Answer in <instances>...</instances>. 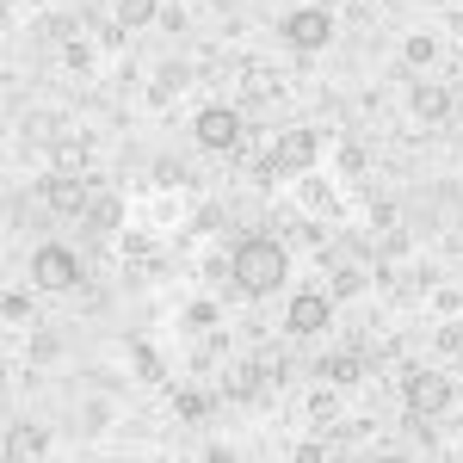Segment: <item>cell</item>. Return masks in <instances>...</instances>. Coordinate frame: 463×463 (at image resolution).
I'll return each instance as SVG.
<instances>
[{
  "mask_svg": "<svg viewBox=\"0 0 463 463\" xmlns=\"http://www.w3.org/2000/svg\"><path fill=\"white\" fill-rule=\"evenodd\" d=\"M229 272H235V285L248 290V297H266V290L285 285V248L279 241H241Z\"/></svg>",
  "mask_w": 463,
  "mask_h": 463,
  "instance_id": "obj_1",
  "label": "cell"
},
{
  "mask_svg": "<svg viewBox=\"0 0 463 463\" xmlns=\"http://www.w3.org/2000/svg\"><path fill=\"white\" fill-rule=\"evenodd\" d=\"M327 37H334V19L316 13V6H303V13L285 19V43L290 50H327Z\"/></svg>",
  "mask_w": 463,
  "mask_h": 463,
  "instance_id": "obj_2",
  "label": "cell"
},
{
  "mask_svg": "<svg viewBox=\"0 0 463 463\" xmlns=\"http://www.w3.org/2000/svg\"><path fill=\"white\" fill-rule=\"evenodd\" d=\"M32 279H37L43 290H69L74 279H80V266H74V253H69V248H37Z\"/></svg>",
  "mask_w": 463,
  "mask_h": 463,
  "instance_id": "obj_3",
  "label": "cell"
},
{
  "mask_svg": "<svg viewBox=\"0 0 463 463\" xmlns=\"http://www.w3.org/2000/svg\"><path fill=\"white\" fill-rule=\"evenodd\" d=\"M445 402H451V383H445L439 371H414V377H408V408H414V414H439Z\"/></svg>",
  "mask_w": 463,
  "mask_h": 463,
  "instance_id": "obj_4",
  "label": "cell"
},
{
  "mask_svg": "<svg viewBox=\"0 0 463 463\" xmlns=\"http://www.w3.org/2000/svg\"><path fill=\"white\" fill-rule=\"evenodd\" d=\"M235 137H241V118H235L229 106L198 111V143L204 148H235Z\"/></svg>",
  "mask_w": 463,
  "mask_h": 463,
  "instance_id": "obj_5",
  "label": "cell"
},
{
  "mask_svg": "<svg viewBox=\"0 0 463 463\" xmlns=\"http://www.w3.org/2000/svg\"><path fill=\"white\" fill-rule=\"evenodd\" d=\"M309 161H316V137H309V130L279 137V148H272V167H279V174H297V167H309Z\"/></svg>",
  "mask_w": 463,
  "mask_h": 463,
  "instance_id": "obj_6",
  "label": "cell"
},
{
  "mask_svg": "<svg viewBox=\"0 0 463 463\" xmlns=\"http://www.w3.org/2000/svg\"><path fill=\"white\" fill-rule=\"evenodd\" d=\"M327 309H334L327 297H297L290 303V334H316L321 321H327Z\"/></svg>",
  "mask_w": 463,
  "mask_h": 463,
  "instance_id": "obj_7",
  "label": "cell"
},
{
  "mask_svg": "<svg viewBox=\"0 0 463 463\" xmlns=\"http://www.w3.org/2000/svg\"><path fill=\"white\" fill-rule=\"evenodd\" d=\"M43 198H50V211H87V185L80 179H43Z\"/></svg>",
  "mask_w": 463,
  "mask_h": 463,
  "instance_id": "obj_8",
  "label": "cell"
},
{
  "mask_svg": "<svg viewBox=\"0 0 463 463\" xmlns=\"http://www.w3.org/2000/svg\"><path fill=\"white\" fill-rule=\"evenodd\" d=\"M6 451H13V458H32V451H43V432L19 427V432H13V439H6Z\"/></svg>",
  "mask_w": 463,
  "mask_h": 463,
  "instance_id": "obj_9",
  "label": "cell"
},
{
  "mask_svg": "<svg viewBox=\"0 0 463 463\" xmlns=\"http://www.w3.org/2000/svg\"><path fill=\"white\" fill-rule=\"evenodd\" d=\"M118 13H124V25H143V19H155V0H124Z\"/></svg>",
  "mask_w": 463,
  "mask_h": 463,
  "instance_id": "obj_10",
  "label": "cell"
},
{
  "mask_svg": "<svg viewBox=\"0 0 463 463\" xmlns=\"http://www.w3.org/2000/svg\"><path fill=\"white\" fill-rule=\"evenodd\" d=\"M327 377H340V383H353V377H358V358H327Z\"/></svg>",
  "mask_w": 463,
  "mask_h": 463,
  "instance_id": "obj_11",
  "label": "cell"
},
{
  "mask_svg": "<svg viewBox=\"0 0 463 463\" xmlns=\"http://www.w3.org/2000/svg\"><path fill=\"white\" fill-rule=\"evenodd\" d=\"M414 106H420V111H445V93H439V87H420Z\"/></svg>",
  "mask_w": 463,
  "mask_h": 463,
  "instance_id": "obj_12",
  "label": "cell"
},
{
  "mask_svg": "<svg viewBox=\"0 0 463 463\" xmlns=\"http://www.w3.org/2000/svg\"><path fill=\"white\" fill-rule=\"evenodd\" d=\"M458 353H463V334H458Z\"/></svg>",
  "mask_w": 463,
  "mask_h": 463,
  "instance_id": "obj_13",
  "label": "cell"
}]
</instances>
